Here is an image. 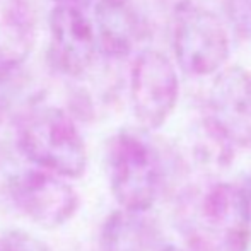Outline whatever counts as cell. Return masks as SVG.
Masks as SVG:
<instances>
[{"label": "cell", "instance_id": "cell-12", "mask_svg": "<svg viewBox=\"0 0 251 251\" xmlns=\"http://www.w3.org/2000/svg\"><path fill=\"white\" fill-rule=\"evenodd\" d=\"M2 251H50L43 241L24 231H10L0 238Z\"/></svg>", "mask_w": 251, "mask_h": 251}, {"label": "cell", "instance_id": "cell-4", "mask_svg": "<svg viewBox=\"0 0 251 251\" xmlns=\"http://www.w3.org/2000/svg\"><path fill=\"white\" fill-rule=\"evenodd\" d=\"M173 48L178 63L192 75H208L229 56L231 41L224 23L214 12L190 2L176 7Z\"/></svg>", "mask_w": 251, "mask_h": 251}, {"label": "cell", "instance_id": "cell-7", "mask_svg": "<svg viewBox=\"0 0 251 251\" xmlns=\"http://www.w3.org/2000/svg\"><path fill=\"white\" fill-rule=\"evenodd\" d=\"M9 197L17 210L41 227L63 226L79 208L74 186L43 169H27L12 176Z\"/></svg>", "mask_w": 251, "mask_h": 251}, {"label": "cell", "instance_id": "cell-8", "mask_svg": "<svg viewBox=\"0 0 251 251\" xmlns=\"http://www.w3.org/2000/svg\"><path fill=\"white\" fill-rule=\"evenodd\" d=\"M48 60L65 77L84 75L98 51L94 26L82 9L55 5L48 16Z\"/></svg>", "mask_w": 251, "mask_h": 251}, {"label": "cell", "instance_id": "cell-11", "mask_svg": "<svg viewBox=\"0 0 251 251\" xmlns=\"http://www.w3.org/2000/svg\"><path fill=\"white\" fill-rule=\"evenodd\" d=\"M157 232L142 214L116 210L104 221L98 251H161Z\"/></svg>", "mask_w": 251, "mask_h": 251}, {"label": "cell", "instance_id": "cell-14", "mask_svg": "<svg viewBox=\"0 0 251 251\" xmlns=\"http://www.w3.org/2000/svg\"><path fill=\"white\" fill-rule=\"evenodd\" d=\"M55 2L56 5H70V7H77V9H82L91 0H55Z\"/></svg>", "mask_w": 251, "mask_h": 251}, {"label": "cell", "instance_id": "cell-13", "mask_svg": "<svg viewBox=\"0 0 251 251\" xmlns=\"http://www.w3.org/2000/svg\"><path fill=\"white\" fill-rule=\"evenodd\" d=\"M226 7L236 33L251 36V0H226Z\"/></svg>", "mask_w": 251, "mask_h": 251}, {"label": "cell", "instance_id": "cell-3", "mask_svg": "<svg viewBox=\"0 0 251 251\" xmlns=\"http://www.w3.org/2000/svg\"><path fill=\"white\" fill-rule=\"evenodd\" d=\"M19 149L40 169L63 178H80L87 166L86 144L67 111L47 106L24 116L17 132Z\"/></svg>", "mask_w": 251, "mask_h": 251}, {"label": "cell", "instance_id": "cell-10", "mask_svg": "<svg viewBox=\"0 0 251 251\" xmlns=\"http://www.w3.org/2000/svg\"><path fill=\"white\" fill-rule=\"evenodd\" d=\"M38 36V21L27 0H0V72L21 70Z\"/></svg>", "mask_w": 251, "mask_h": 251}, {"label": "cell", "instance_id": "cell-9", "mask_svg": "<svg viewBox=\"0 0 251 251\" xmlns=\"http://www.w3.org/2000/svg\"><path fill=\"white\" fill-rule=\"evenodd\" d=\"M98 47L109 58H125L144 36V23L132 0H98L94 10Z\"/></svg>", "mask_w": 251, "mask_h": 251}, {"label": "cell", "instance_id": "cell-16", "mask_svg": "<svg viewBox=\"0 0 251 251\" xmlns=\"http://www.w3.org/2000/svg\"><path fill=\"white\" fill-rule=\"evenodd\" d=\"M0 251H2V248H0Z\"/></svg>", "mask_w": 251, "mask_h": 251}, {"label": "cell", "instance_id": "cell-5", "mask_svg": "<svg viewBox=\"0 0 251 251\" xmlns=\"http://www.w3.org/2000/svg\"><path fill=\"white\" fill-rule=\"evenodd\" d=\"M205 132L231 154L251 146V72L229 67L215 77L205 101Z\"/></svg>", "mask_w": 251, "mask_h": 251}, {"label": "cell", "instance_id": "cell-6", "mask_svg": "<svg viewBox=\"0 0 251 251\" xmlns=\"http://www.w3.org/2000/svg\"><path fill=\"white\" fill-rule=\"evenodd\" d=\"M178 74L162 51H140L130 70V101L137 122L146 130L166 123L178 101Z\"/></svg>", "mask_w": 251, "mask_h": 251}, {"label": "cell", "instance_id": "cell-15", "mask_svg": "<svg viewBox=\"0 0 251 251\" xmlns=\"http://www.w3.org/2000/svg\"><path fill=\"white\" fill-rule=\"evenodd\" d=\"M161 251H179V250H173V248H162Z\"/></svg>", "mask_w": 251, "mask_h": 251}, {"label": "cell", "instance_id": "cell-1", "mask_svg": "<svg viewBox=\"0 0 251 251\" xmlns=\"http://www.w3.org/2000/svg\"><path fill=\"white\" fill-rule=\"evenodd\" d=\"M186 251H248L251 199L236 183L195 186L181 197L176 210Z\"/></svg>", "mask_w": 251, "mask_h": 251}, {"label": "cell", "instance_id": "cell-2", "mask_svg": "<svg viewBox=\"0 0 251 251\" xmlns=\"http://www.w3.org/2000/svg\"><path fill=\"white\" fill-rule=\"evenodd\" d=\"M108 178L122 210L144 214L164 186V164L157 147L142 133L123 130L108 144Z\"/></svg>", "mask_w": 251, "mask_h": 251}]
</instances>
